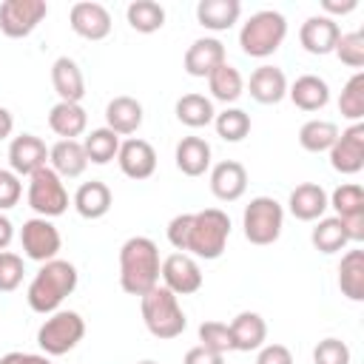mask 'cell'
Here are the masks:
<instances>
[{"label": "cell", "instance_id": "obj_5", "mask_svg": "<svg viewBox=\"0 0 364 364\" xmlns=\"http://www.w3.org/2000/svg\"><path fill=\"white\" fill-rule=\"evenodd\" d=\"M230 239V216L219 208L196 210L191 219V236H188V256L213 262L225 253Z\"/></svg>", "mask_w": 364, "mask_h": 364}, {"label": "cell", "instance_id": "obj_8", "mask_svg": "<svg viewBox=\"0 0 364 364\" xmlns=\"http://www.w3.org/2000/svg\"><path fill=\"white\" fill-rule=\"evenodd\" d=\"M26 199H28V208L43 219H54L68 210V191L48 165L28 176Z\"/></svg>", "mask_w": 364, "mask_h": 364}, {"label": "cell", "instance_id": "obj_28", "mask_svg": "<svg viewBox=\"0 0 364 364\" xmlns=\"http://www.w3.org/2000/svg\"><path fill=\"white\" fill-rule=\"evenodd\" d=\"M48 128L60 139H77L88 128V114L80 102H57L48 111Z\"/></svg>", "mask_w": 364, "mask_h": 364}, {"label": "cell", "instance_id": "obj_14", "mask_svg": "<svg viewBox=\"0 0 364 364\" xmlns=\"http://www.w3.org/2000/svg\"><path fill=\"white\" fill-rule=\"evenodd\" d=\"M48 165V148L37 134H20L9 142V171L17 176H31Z\"/></svg>", "mask_w": 364, "mask_h": 364}, {"label": "cell", "instance_id": "obj_41", "mask_svg": "<svg viewBox=\"0 0 364 364\" xmlns=\"http://www.w3.org/2000/svg\"><path fill=\"white\" fill-rule=\"evenodd\" d=\"M199 344L225 355L233 350V341H230V330L225 321H202L199 324Z\"/></svg>", "mask_w": 364, "mask_h": 364}, {"label": "cell", "instance_id": "obj_23", "mask_svg": "<svg viewBox=\"0 0 364 364\" xmlns=\"http://www.w3.org/2000/svg\"><path fill=\"white\" fill-rule=\"evenodd\" d=\"M142 102L128 97V94H119L114 97L108 105H105V128H111L117 136H131L139 131L142 125Z\"/></svg>", "mask_w": 364, "mask_h": 364}, {"label": "cell", "instance_id": "obj_49", "mask_svg": "<svg viewBox=\"0 0 364 364\" xmlns=\"http://www.w3.org/2000/svg\"><path fill=\"white\" fill-rule=\"evenodd\" d=\"M11 239H14V225L6 213H0V250H9Z\"/></svg>", "mask_w": 364, "mask_h": 364}, {"label": "cell", "instance_id": "obj_24", "mask_svg": "<svg viewBox=\"0 0 364 364\" xmlns=\"http://www.w3.org/2000/svg\"><path fill=\"white\" fill-rule=\"evenodd\" d=\"M51 85L60 97V102H80L85 97V77L77 60L71 57H57L51 63Z\"/></svg>", "mask_w": 364, "mask_h": 364}, {"label": "cell", "instance_id": "obj_52", "mask_svg": "<svg viewBox=\"0 0 364 364\" xmlns=\"http://www.w3.org/2000/svg\"><path fill=\"white\" fill-rule=\"evenodd\" d=\"M23 361H26V353H17V350L14 353H6L0 358V364H23Z\"/></svg>", "mask_w": 364, "mask_h": 364}, {"label": "cell", "instance_id": "obj_29", "mask_svg": "<svg viewBox=\"0 0 364 364\" xmlns=\"http://www.w3.org/2000/svg\"><path fill=\"white\" fill-rule=\"evenodd\" d=\"M210 154L213 151L202 136H182L176 142L173 159L185 176H202L205 171H210Z\"/></svg>", "mask_w": 364, "mask_h": 364}, {"label": "cell", "instance_id": "obj_38", "mask_svg": "<svg viewBox=\"0 0 364 364\" xmlns=\"http://www.w3.org/2000/svg\"><path fill=\"white\" fill-rule=\"evenodd\" d=\"M338 111L350 122H361L364 119V71H355L344 82V88L338 94Z\"/></svg>", "mask_w": 364, "mask_h": 364}, {"label": "cell", "instance_id": "obj_19", "mask_svg": "<svg viewBox=\"0 0 364 364\" xmlns=\"http://www.w3.org/2000/svg\"><path fill=\"white\" fill-rule=\"evenodd\" d=\"M48 168L60 179H77L88 168V156L80 139H60L48 148Z\"/></svg>", "mask_w": 364, "mask_h": 364}, {"label": "cell", "instance_id": "obj_12", "mask_svg": "<svg viewBox=\"0 0 364 364\" xmlns=\"http://www.w3.org/2000/svg\"><path fill=\"white\" fill-rule=\"evenodd\" d=\"M327 154H330L333 171L344 176L358 173L364 168V122H353L350 128H344Z\"/></svg>", "mask_w": 364, "mask_h": 364}, {"label": "cell", "instance_id": "obj_39", "mask_svg": "<svg viewBox=\"0 0 364 364\" xmlns=\"http://www.w3.org/2000/svg\"><path fill=\"white\" fill-rule=\"evenodd\" d=\"M213 128L225 142H242L250 134V114L242 108H225L213 117Z\"/></svg>", "mask_w": 364, "mask_h": 364}, {"label": "cell", "instance_id": "obj_16", "mask_svg": "<svg viewBox=\"0 0 364 364\" xmlns=\"http://www.w3.org/2000/svg\"><path fill=\"white\" fill-rule=\"evenodd\" d=\"M117 165L119 171L128 176V179H148L154 176L156 171V151L151 142L139 139V136H131L125 142H119V151H117Z\"/></svg>", "mask_w": 364, "mask_h": 364}, {"label": "cell", "instance_id": "obj_37", "mask_svg": "<svg viewBox=\"0 0 364 364\" xmlns=\"http://www.w3.org/2000/svg\"><path fill=\"white\" fill-rule=\"evenodd\" d=\"M327 205L336 210L338 219H350V216H361L364 213V188L358 182H344L338 185L330 196Z\"/></svg>", "mask_w": 364, "mask_h": 364}, {"label": "cell", "instance_id": "obj_4", "mask_svg": "<svg viewBox=\"0 0 364 364\" xmlns=\"http://www.w3.org/2000/svg\"><path fill=\"white\" fill-rule=\"evenodd\" d=\"M287 37V20L282 11H273V9H262V11H253L242 28H239V46L247 57H256V60H264L270 54H276L282 48Z\"/></svg>", "mask_w": 364, "mask_h": 364}, {"label": "cell", "instance_id": "obj_34", "mask_svg": "<svg viewBox=\"0 0 364 364\" xmlns=\"http://www.w3.org/2000/svg\"><path fill=\"white\" fill-rule=\"evenodd\" d=\"M310 242H313V247L318 253H327V256L330 253H338V250H344L350 245V239H347L344 225H341L338 216H321L316 222V228L310 230Z\"/></svg>", "mask_w": 364, "mask_h": 364}, {"label": "cell", "instance_id": "obj_35", "mask_svg": "<svg viewBox=\"0 0 364 364\" xmlns=\"http://www.w3.org/2000/svg\"><path fill=\"white\" fill-rule=\"evenodd\" d=\"M125 20L139 34H154L165 26V9L156 0H134L125 9Z\"/></svg>", "mask_w": 364, "mask_h": 364}, {"label": "cell", "instance_id": "obj_47", "mask_svg": "<svg viewBox=\"0 0 364 364\" xmlns=\"http://www.w3.org/2000/svg\"><path fill=\"white\" fill-rule=\"evenodd\" d=\"M182 364H225V355H219V353H213V350L196 344V347H191V350L185 353Z\"/></svg>", "mask_w": 364, "mask_h": 364}, {"label": "cell", "instance_id": "obj_10", "mask_svg": "<svg viewBox=\"0 0 364 364\" xmlns=\"http://www.w3.org/2000/svg\"><path fill=\"white\" fill-rule=\"evenodd\" d=\"M48 14L46 0H3L0 3V31L11 40L28 37Z\"/></svg>", "mask_w": 364, "mask_h": 364}, {"label": "cell", "instance_id": "obj_44", "mask_svg": "<svg viewBox=\"0 0 364 364\" xmlns=\"http://www.w3.org/2000/svg\"><path fill=\"white\" fill-rule=\"evenodd\" d=\"M20 196H23L20 176L14 171H9V168H0V213L9 210V208H14L20 202Z\"/></svg>", "mask_w": 364, "mask_h": 364}, {"label": "cell", "instance_id": "obj_13", "mask_svg": "<svg viewBox=\"0 0 364 364\" xmlns=\"http://www.w3.org/2000/svg\"><path fill=\"white\" fill-rule=\"evenodd\" d=\"M68 26L74 34H80L82 40H105L111 34V11L102 6V3H94V0H80L71 6L68 11Z\"/></svg>", "mask_w": 364, "mask_h": 364}, {"label": "cell", "instance_id": "obj_50", "mask_svg": "<svg viewBox=\"0 0 364 364\" xmlns=\"http://www.w3.org/2000/svg\"><path fill=\"white\" fill-rule=\"evenodd\" d=\"M11 131H14V117H11V111H9V108H3V105H0V142H3V139H9V136H11Z\"/></svg>", "mask_w": 364, "mask_h": 364}, {"label": "cell", "instance_id": "obj_22", "mask_svg": "<svg viewBox=\"0 0 364 364\" xmlns=\"http://www.w3.org/2000/svg\"><path fill=\"white\" fill-rule=\"evenodd\" d=\"M228 330H230L233 350L239 353H253L267 341V321L253 310H242L239 316H233Z\"/></svg>", "mask_w": 364, "mask_h": 364}, {"label": "cell", "instance_id": "obj_33", "mask_svg": "<svg viewBox=\"0 0 364 364\" xmlns=\"http://www.w3.org/2000/svg\"><path fill=\"white\" fill-rule=\"evenodd\" d=\"M338 139V125L333 119H307L299 128V145L310 154H324Z\"/></svg>", "mask_w": 364, "mask_h": 364}, {"label": "cell", "instance_id": "obj_18", "mask_svg": "<svg viewBox=\"0 0 364 364\" xmlns=\"http://www.w3.org/2000/svg\"><path fill=\"white\" fill-rule=\"evenodd\" d=\"M247 191V168L236 159H222L210 168V193L219 202H236Z\"/></svg>", "mask_w": 364, "mask_h": 364}, {"label": "cell", "instance_id": "obj_1", "mask_svg": "<svg viewBox=\"0 0 364 364\" xmlns=\"http://www.w3.org/2000/svg\"><path fill=\"white\" fill-rule=\"evenodd\" d=\"M159 247L148 236H131L119 247V287L128 296H145L159 284Z\"/></svg>", "mask_w": 364, "mask_h": 364}, {"label": "cell", "instance_id": "obj_42", "mask_svg": "<svg viewBox=\"0 0 364 364\" xmlns=\"http://www.w3.org/2000/svg\"><path fill=\"white\" fill-rule=\"evenodd\" d=\"M23 256L11 250H0V293H11L23 284Z\"/></svg>", "mask_w": 364, "mask_h": 364}, {"label": "cell", "instance_id": "obj_7", "mask_svg": "<svg viewBox=\"0 0 364 364\" xmlns=\"http://www.w3.org/2000/svg\"><path fill=\"white\" fill-rule=\"evenodd\" d=\"M242 228H245V239L250 245H259V247L273 245L284 228V208L273 196H253L245 205Z\"/></svg>", "mask_w": 364, "mask_h": 364}, {"label": "cell", "instance_id": "obj_46", "mask_svg": "<svg viewBox=\"0 0 364 364\" xmlns=\"http://www.w3.org/2000/svg\"><path fill=\"white\" fill-rule=\"evenodd\" d=\"M256 364H293V353L284 344H262Z\"/></svg>", "mask_w": 364, "mask_h": 364}, {"label": "cell", "instance_id": "obj_48", "mask_svg": "<svg viewBox=\"0 0 364 364\" xmlns=\"http://www.w3.org/2000/svg\"><path fill=\"white\" fill-rule=\"evenodd\" d=\"M321 9L327 11V17L336 20V14H350L358 9V0H321Z\"/></svg>", "mask_w": 364, "mask_h": 364}, {"label": "cell", "instance_id": "obj_17", "mask_svg": "<svg viewBox=\"0 0 364 364\" xmlns=\"http://www.w3.org/2000/svg\"><path fill=\"white\" fill-rule=\"evenodd\" d=\"M222 63H228L225 60V46H222V40H216V37H199V40H193L191 46H188V51H185V57H182V68L191 74V77H210Z\"/></svg>", "mask_w": 364, "mask_h": 364}, {"label": "cell", "instance_id": "obj_51", "mask_svg": "<svg viewBox=\"0 0 364 364\" xmlns=\"http://www.w3.org/2000/svg\"><path fill=\"white\" fill-rule=\"evenodd\" d=\"M23 364H51V358L46 353H26V361Z\"/></svg>", "mask_w": 364, "mask_h": 364}, {"label": "cell", "instance_id": "obj_53", "mask_svg": "<svg viewBox=\"0 0 364 364\" xmlns=\"http://www.w3.org/2000/svg\"><path fill=\"white\" fill-rule=\"evenodd\" d=\"M136 364H156V361H151V358H145V361H136Z\"/></svg>", "mask_w": 364, "mask_h": 364}, {"label": "cell", "instance_id": "obj_26", "mask_svg": "<svg viewBox=\"0 0 364 364\" xmlns=\"http://www.w3.org/2000/svg\"><path fill=\"white\" fill-rule=\"evenodd\" d=\"M74 210L82 216V219H102L108 210H111V205H114V193H111V188L105 185V182H100V179H91V182H82L80 188H77V193H74Z\"/></svg>", "mask_w": 364, "mask_h": 364}, {"label": "cell", "instance_id": "obj_15", "mask_svg": "<svg viewBox=\"0 0 364 364\" xmlns=\"http://www.w3.org/2000/svg\"><path fill=\"white\" fill-rule=\"evenodd\" d=\"M341 37V26L327 17V14H313L301 23L299 28V43L307 54H316V57H324V54H333L336 43Z\"/></svg>", "mask_w": 364, "mask_h": 364}, {"label": "cell", "instance_id": "obj_20", "mask_svg": "<svg viewBox=\"0 0 364 364\" xmlns=\"http://www.w3.org/2000/svg\"><path fill=\"white\" fill-rule=\"evenodd\" d=\"M287 208L299 222H318L330 208L327 205V191L318 182H301L290 191Z\"/></svg>", "mask_w": 364, "mask_h": 364}, {"label": "cell", "instance_id": "obj_9", "mask_svg": "<svg viewBox=\"0 0 364 364\" xmlns=\"http://www.w3.org/2000/svg\"><path fill=\"white\" fill-rule=\"evenodd\" d=\"M20 245H23L26 259L43 264V262L57 259V253H60V247H63V236H60V230L54 228L51 219L31 216V219H26L23 228H20Z\"/></svg>", "mask_w": 364, "mask_h": 364}, {"label": "cell", "instance_id": "obj_27", "mask_svg": "<svg viewBox=\"0 0 364 364\" xmlns=\"http://www.w3.org/2000/svg\"><path fill=\"white\" fill-rule=\"evenodd\" d=\"M242 3L239 0H199L196 3V20L208 31H228L239 23Z\"/></svg>", "mask_w": 364, "mask_h": 364}, {"label": "cell", "instance_id": "obj_21", "mask_svg": "<svg viewBox=\"0 0 364 364\" xmlns=\"http://www.w3.org/2000/svg\"><path fill=\"white\" fill-rule=\"evenodd\" d=\"M247 91H250V97L256 100V102H262V105H276V102H282L284 97H287V77H284V71L279 68V65H259L253 74H250V80H247Z\"/></svg>", "mask_w": 364, "mask_h": 364}, {"label": "cell", "instance_id": "obj_43", "mask_svg": "<svg viewBox=\"0 0 364 364\" xmlns=\"http://www.w3.org/2000/svg\"><path fill=\"white\" fill-rule=\"evenodd\" d=\"M350 347L341 341V338H321L316 347H313V364H350Z\"/></svg>", "mask_w": 364, "mask_h": 364}, {"label": "cell", "instance_id": "obj_30", "mask_svg": "<svg viewBox=\"0 0 364 364\" xmlns=\"http://www.w3.org/2000/svg\"><path fill=\"white\" fill-rule=\"evenodd\" d=\"M338 290L350 301H364V250L353 247L338 262Z\"/></svg>", "mask_w": 364, "mask_h": 364}, {"label": "cell", "instance_id": "obj_36", "mask_svg": "<svg viewBox=\"0 0 364 364\" xmlns=\"http://www.w3.org/2000/svg\"><path fill=\"white\" fill-rule=\"evenodd\" d=\"M82 148H85L88 162H94V165H108L111 159H117L119 136H117L111 128H94L91 134H85Z\"/></svg>", "mask_w": 364, "mask_h": 364}, {"label": "cell", "instance_id": "obj_32", "mask_svg": "<svg viewBox=\"0 0 364 364\" xmlns=\"http://www.w3.org/2000/svg\"><path fill=\"white\" fill-rule=\"evenodd\" d=\"M208 91H210L213 100H219V102L228 105V102H236V100L242 97V91H245V80H242V74H239L236 65L222 63V65L208 77Z\"/></svg>", "mask_w": 364, "mask_h": 364}, {"label": "cell", "instance_id": "obj_3", "mask_svg": "<svg viewBox=\"0 0 364 364\" xmlns=\"http://www.w3.org/2000/svg\"><path fill=\"white\" fill-rule=\"evenodd\" d=\"M139 310H142V321L154 338L168 341V338L182 336L188 327L179 296H173L165 284H156L145 296H139Z\"/></svg>", "mask_w": 364, "mask_h": 364}, {"label": "cell", "instance_id": "obj_11", "mask_svg": "<svg viewBox=\"0 0 364 364\" xmlns=\"http://www.w3.org/2000/svg\"><path fill=\"white\" fill-rule=\"evenodd\" d=\"M162 284L173 293V296H191L202 287V270L199 262L188 253H171L162 259V270H159Z\"/></svg>", "mask_w": 364, "mask_h": 364}, {"label": "cell", "instance_id": "obj_6", "mask_svg": "<svg viewBox=\"0 0 364 364\" xmlns=\"http://www.w3.org/2000/svg\"><path fill=\"white\" fill-rule=\"evenodd\" d=\"M85 336V318L77 310H54L37 330V344L40 350L51 355H65L71 353Z\"/></svg>", "mask_w": 364, "mask_h": 364}, {"label": "cell", "instance_id": "obj_25", "mask_svg": "<svg viewBox=\"0 0 364 364\" xmlns=\"http://www.w3.org/2000/svg\"><path fill=\"white\" fill-rule=\"evenodd\" d=\"M287 97L293 100L296 108L313 114V111H321L330 102V85L318 74H301V77L293 80V85H287Z\"/></svg>", "mask_w": 364, "mask_h": 364}, {"label": "cell", "instance_id": "obj_31", "mask_svg": "<svg viewBox=\"0 0 364 364\" xmlns=\"http://www.w3.org/2000/svg\"><path fill=\"white\" fill-rule=\"evenodd\" d=\"M173 111H176V119H179L182 125H188V128H205V125H210L213 117H216L213 100L205 97V94H196V91L182 94V97L176 100Z\"/></svg>", "mask_w": 364, "mask_h": 364}, {"label": "cell", "instance_id": "obj_45", "mask_svg": "<svg viewBox=\"0 0 364 364\" xmlns=\"http://www.w3.org/2000/svg\"><path fill=\"white\" fill-rule=\"evenodd\" d=\"M191 219H193V213H179V216H173V219L168 222V242H171L179 253H185V250H188Z\"/></svg>", "mask_w": 364, "mask_h": 364}, {"label": "cell", "instance_id": "obj_2", "mask_svg": "<svg viewBox=\"0 0 364 364\" xmlns=\"http://www.w3.org/2000/svg\"><path fill=\"white\" fill-rule=\"evenodd\" d=\"M77 282H80V273H77V267L71 262H65V259L43 262L40 270L34 273V279L28 282L26 301H28V307L34 313L51 316L77 290Z\"/></svg>", "mask_w": 364, "mask_h": 364}, {"label": "cell", "instance_id": "obj_40", "mask_svg": "<svg viewBox=\"0 0 364 364\" xmlns=\"http://www.w3.org/2000/svg\"><path fill=\"white\" fill-rule=\"evenodd\" d=\"M333 54H336L344 65L361 71V65H364V34H361V31H341V37H338Z\"/></svg>", "mask_w": 364, "mask_h": 364}]
</instances>
